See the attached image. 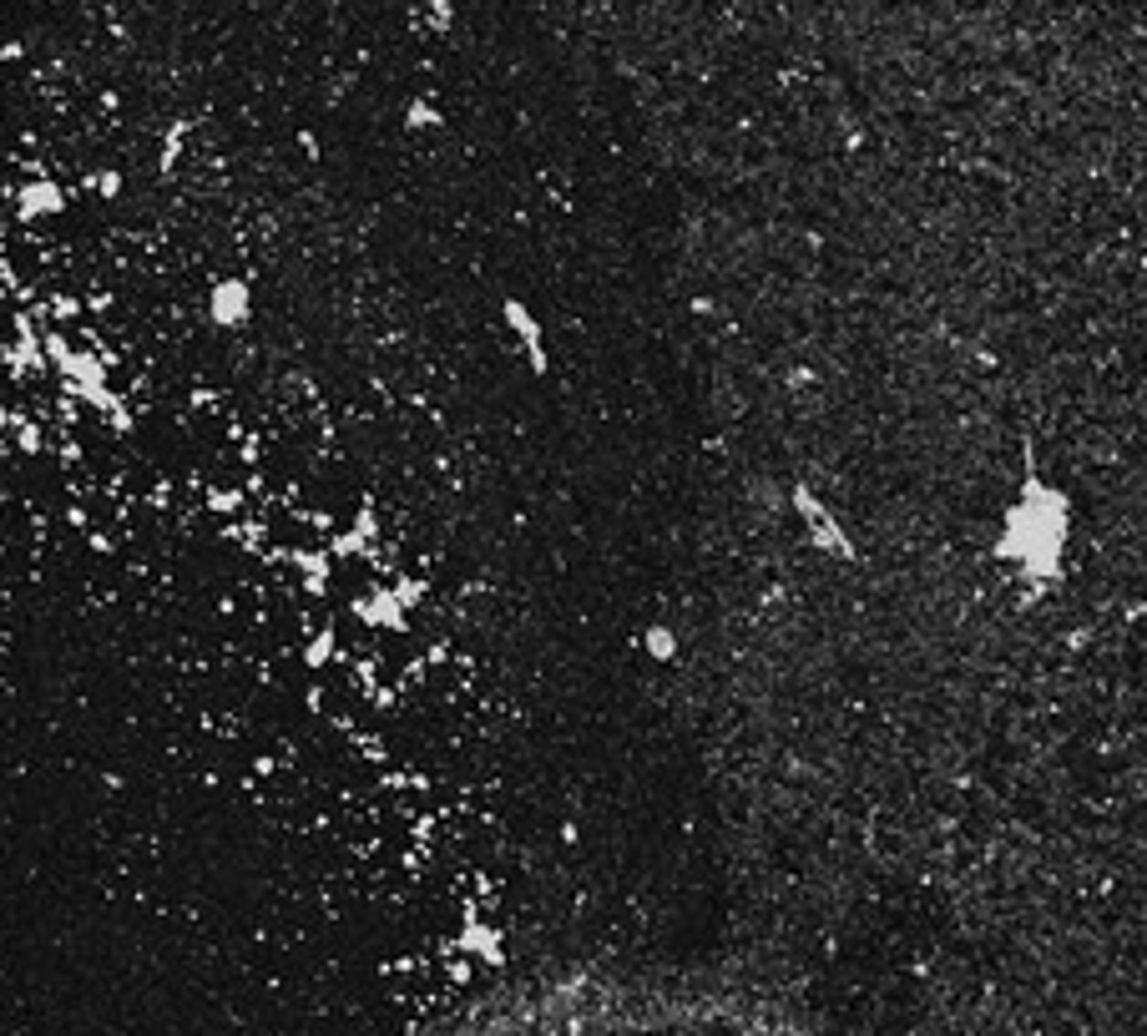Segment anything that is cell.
Segmentation results:
<instances>
[{
  "mask_svg": "<svg viewBox=\"0 0 1147 1036\" xmlns=\"http://www.w3.org/2000/svg\"><path fill=\"white\" fill-rule=\"evenodd\" d=\"M788 501H794V511L804 516L808 541L819 546V551H834V557H844V561L854 557V546H850V536L839 531L834 511H829V506H819V501H814V491H808V486H794V491H788Z\"/></svg>",
  "mask_w": 1147,
  "mask_h": 1036,
  "instance_id": "obj_1",
  "label": "cell"
},
{
  "mask_svg": "<svg viewBox=\"0 0 1147 1036\" xmlns=\"http://www.w3.org/2000/svg\"><path fill=\"white\" fill-rule=\"evenodd\" d=\"M506 319H511V329L526 339V350H531V370H547V350H541V329H536V319L526 314L521 304H506Z\"/></svg>",
  "mask_w": 1147,
  "mask_h": 1036,
  "instance_id": "obj_2",
  "label": "cell"
},
{
  "mask_svg": "<svg viewBox=\"0 0 1147 1036\" xmlns=\"http://www.w3.org/2000/svg\"><path fill=\"white\" fill-rule=\"evenodd\" d=\"M213 309H218V319H243V309H248V294H243V284H223L218 294H213Z\"/></svg>",
  "mask_w": 1147,
  "mask_h": 1036,
  "instance_id": "obj_3",
  "label": "cell"
},
{
  "mask_svg": "<svg viewBox=\"0 0 1147 1036\" xmlns=\"http://www.w3.org/2000/svg\"><path fill=\"white\" fill-rule=\"evenodd\" d=\"M647 653H652V657H673V633L652 627V633H647Z\"/></svg>",
  "mask_w": 1147,
  "mask_h": 1036,
  "instance_id": "obj_4",
  "label": "cell"
}]
</instances>
